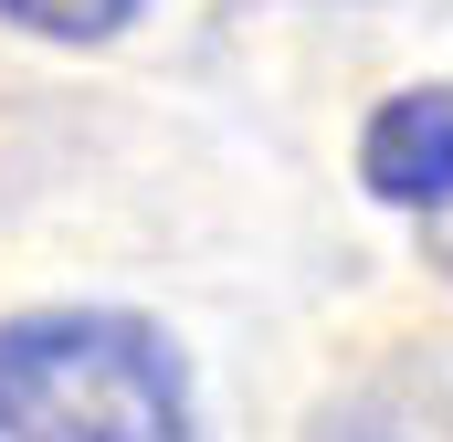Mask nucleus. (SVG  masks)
Wrapping results in <instances>:
<instances>
[{
	"label": "nucleus",
	"mask_w": 453,
	"mask_h": 442,
	"mask_svg": "<svg viewBox=\"0 0 453 442\" xmlns=\"http://www.w3.org/2000/svg\"><path fill=\"white\" fill-rule=\"evenodd\" d=\"M358 179L380 211L453 221V85H411L358 126Z\"/></svg>",
	"instance_id": "2"
},
{
	"label": "nucleus",
	"mask_w": 453,
	"mask_h": 442,
	"mask_svg": "<svg viewBox=\"0 0 453 442\" xmlns=\"http://www.w3.org/2000/svg\"><path fill=\"white\" fill-rule=\"evenodd\" d=\"M137 11H148V0H0V21H21V32H42V42H106Z\"/></svg>",
	"instance_id": "3"
},
{
	"label": "nucleus",
	"mask_w": 453,
	"mask_h": 442,
	"mask_svg": "<svg viewBox=\"0 0 453 442\" xmlns=\"http://www.w3.org/2000/svg\"><path fill=\"white\" fill-rule=\"evenodd\" d=\"M0 442H201L180 337L127 306L0 316Z\"/></svg>",
	"instance_id": "1"
}]
</instances>
